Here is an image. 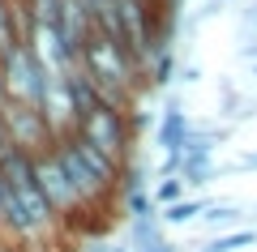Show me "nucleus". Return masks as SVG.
Segmentation results:
<instances>
[{
	"label": "nucleus",
	"instance_id": "obj_15",
	"mask_svg": "<svg viewBox=\"0 0 257 252\" xmlns=\"http://www.w3.org/2000/svg\"><path fill=\"white\" fill-rule=\"evenodd\" d=\"M22 43V5L18 0H0V52Z\"/></svg>",
	"mask_w": 257,
	"mask_h": 252
},
{
	"label": "nucleus",
	"instance_id": "obj_6",
	"mask_svg": "<svg viewBox=\"0 0 257 252\" xmlns=\"http://www.w3.org/2000/svg\"><path fill=\"white\" fill-rule=\"evenodd\" d=\"M0 77H5V99L43 107V94H47L52 73H47L43 60L30 52V43H13L9 52H0Z\"/></svg>",
	"mask_w": 257,
	"mask_h": 252
},
{
	"label": "nucleus",
	"instance_id": "obj_26",
	"mask_svg": "<svg viewBox=\"0 0 257 252\" xmlns=\"http://www.w3.org/2000/svg\"><path fill=\"white\" fill-rule=\"evenodd\" d=\"M244 167H257V150H253V154H244Z\"/></svg>",
	"mask_w": 257,
	"mask_h": 252
},
{
	"label": "nucleus",
	"instance_id": "obj_10",
	"mask_svg": "<svg viewBox=\"0 0 257 252\" xmlns=\"http://www.w3.org/2000/svg\"><path fill=\"white\" fill-rule=\"evenodd\" d=\"M176 77H180V60L172 47H163L146 60V90H167V86H176Z\"/></svg>",
	"mask_w": 257,
	"mask_h": 252
},
{
	"label": "nucleus",
	"instance_id": "obj_30",
	"mask_svg": "<svg viewBox=\"0 0 257 252\" xmlns=\"http://www.w3.org/2000/svg\"><path fill=\"white\" fill-rule=\"evenodd\" d=\"M253 73H257V64H253Z\"/></svg>",
	"mask_w": 257,
	"mask_h": 252
},
{
	"label": "nucleus",
	"instance_id": "obj_5",
	"mask_svg": "<svg viewBox=\"0 0 257 252\" xmlns=\"http://www.w3.org/2000/svg\"><path fill=\"white\" fill-rule=\"evenodd\" d=\"M30 158H35V175H39V184H43L47 205H52V214L60 218V231H64V226L86 222V218H90V205H86L82 192L73 188V180H69V171H64L60 154H56V141L47 145V150L30 154Z\"/></svg>",
	"mask_w": 257,
	"mask_h": 252
},
{
	"label": "nucleus",
	"instance_id": "obj_7",
	"mask_svg": "<svg viewBox=\"0 0 257 252\" xmlns=\"http://www.w3.org/2000/svg\"><path fill=\"white\" fill-rule=\"evenodd\" d=\"M5 124H9V145H18L26 154H39V150H47L56 141V124L35 103H13L9 99L5 103Z\"/></svg>",
	"mask_w": 257,
	"mask_h": 252
},
{
	"label": "nucleus",
	"instance_id": "obj_27",
	"mask_svg": "<svg viewBox=\"0 0 257 252\" xmlns=\"http://www.w3.org/2000/svg\"><path fill=\"white\" fill-rule=\"evenodd\" d=\"M5 103H9V99H5V77H0V107H5Z\"/></svg>",
	"mask_w": 257,
	"mask_h": 252
},
{
	"label": "nucleus",
	"instance_id": "obj_29",
	"mask_svg": "<svg viewBox=\"0 0 257 252\" xmlns=\"http://www.w3.org/2000/svg\"><path fill=\"white\" fill-rule=\"evenodd\" d=\"M219 5H240V0H219Z\"/></svg>",
	"mask_w": 257,
	"mask_h": 252
},
{
	"label": "nucleus",
	"instance_id": "obj_22",
	"mask_svg": "<svg viewBox=\"0 0 257 252\" xmlns=\"http://www.w3.org/2000/svg\"><path fill=\"white\" fill-rule=\"evenodd\" d=\"M240 56H244V60H248V64H257V39H248V43H244V47H240Z\"/></svg>",
	"mask_w": 257,
	"mask_h": 252
},
{
	"label": "nucleus",
	"instance_id": "obj_20",
	"mask_svg": "<svg viewBox=\"0 0 257 252\" xmlns=\"http://www.w3.org/2000/svg\"><path fill=\"white\" fill-rule=\"evenodd\" d=\"M176 81H184V86H193V81H202V69H193V64H184L180 69V77Z\"/></svg>",
	"mask_w": 257,
	"mask_h": 252
},
{
	"label": "nucleus",
	"instance_id": "obj_16",
	"mask_svg": "<svg viewBox=\"0 0 257 252\" xmlns=\"http://www.w3.org/2000/svg\"><path fill=\"white\" fill-rule=\"evenodd\" d=\"M189 197V184H184V175H159L155 184V205H172V201Z\"/></svg>",
	"mask_w": 257,
	"mask_h": 252
},
{
	"label": "nucleus",
	"instance_id": "obj_8",
	"mask_svg": "<svg viewBox=\"0 0 257 252\" xmlns=\"http://www.w3.org/2000/svg\"><path fill=\"white\" fill-rule=\"evenodd\" d=\"M189 133H193V124H189V116H184L180 94H167L163 116H159V128H155L159 150H163V154H184V145H189Z\"/></svg>",
	"mask_w": 257,
	"mask_h": 252
},
{
	"label": "nucleus",
	"instance_id": "obj_9",
	"mask_svg": "<svg viewBox=\"0 0 257 252\" xmlns=\"http://www.w3.org/2000/svg\"><path fill=\"white\" fill-rule=\"evenodd\" d=\"M43 111H47V120L56 124V133H64V128H73V124H77V103H73V86H69V73H60V77L47 81Z\"/></svg>",
	"mask_w": 257,
	"mask_h": 252
},
{
	"label": "nucleus",
	"instance_id": "obj_14",
	"mask_svg": "<svg viewBox=\"0 0 257 252\" xmlns=\"http://www.w3.org/2000/svg\"><path fill=\"white\" fill-rule=\"evenodd\" d=\"M253 243H257V231H253V226H236V231L214 235V239L202 243L197 252H244V248H253Z\"/></svg>",
	"mask_w": 257,
	"mask_h": 252
},
{
	"label": "nucleus",
	"instance_id": "obj_13",
	"mask_svg": "<svg viewBox=\"0 0 257 252\" xmlns=\"http://www.w3.org/2000/svg\"><path fill=\"white\" fill-rule=\"evenodd\" d=\"M202 222H206V231L223 235V231L244 226V209H240V205H227V201H219V205H210V209L202 214Z\"/></svg>",
	"mask_w": 257,
	"mask_h": 252
},
{
	"label": "nucleus",
	"instance_id": "obj_11",
	"mask_svg": "<svg viewBox=\"0 0 257 252\" xmlns=\"http://www.w3.org/2000/svg\"><path fill=\"white\" fill-rule=\"evenodd\" d=\"M184 184H189V192H197V188H206V184L219 175V167H214V154H206V150H184Z\"/></svg>",
	"mask_w": 257,
	"mask_h": 252
},
{
	"label": "nucleus",
	"instance_id": "obj_3",
	"mask_svg": "<svg viewBox=\"0 0 257 252\" xmlns=\"http://www.w3.org/2000/svg\"><path fill=\"white\" fill-rule=\"evenodd\" d=\"M56 154H60L73 188L82 192V201L90 205V214L116 209V192H120V171H124V162H116L111 154H103L99 145H90L77 128L56 133Z\"/></svg>",
	"mask_w": 257,
	"mask_h": 252
},
{
	"label": "nucleus",
	"instance_id": "obj_21",
	"mask_svg": "<svg viewBox=\"0 0 257 252\" xmlns=\"http://www.w3.org/2000/svg\"><path fill=\"white\" fill-rule=\"evenodd\" d=\"M0 252H35V248H26V243H18V239H5V235H0Z\"/></svg>",
	"mask_w": 257,
	"mask_h": 252
},
{
	"label": "nucleus",
	"instance_id": "obj_18",
	"mask_svg": "<svg viewBox=\"0 0 257 252\" xmlns=\"http://www.w3.org/2000/svg\"><path fill=\"white\" fill-rule=\"evenodd\" d=\"M146 188V167H142L138 158L133 162H124V171H120V192H116V205H120V197H128V192H142Z\"/></svg>",
	"mask_w": 257,
	"mask_h": 252
},
{
	"label": "nucleus",
	"instance_id": "obj_2",
	"mask_svg": "<svg viewBox=\"0 0 257 252\" xmlns=\"http://www.w3.org/2000/svg\"><path fill=\"white\" fill-rule=\"evenodd\" d=\"M77 69L86 73V77L99 86L103 99L120 103V107H138L142 90H146V73H142V60L133 52H128L124 43H120L116 35H107V30L94 26L90 35H86L82 52H77Z\"/></svg>",
	"mask_w": 257,
	"mask_h": 252
},
{
	"label": "nucleus",
	"instance_id": "obj_12",
	"mask_svg": "<svg viewBox=\"0 0 257 252\" xmlns=\"http://www.w3.org/2000/svg\"><path fill=\"white\" fill-rule=\"evenodd\" d=\"M206 209H210V201H202V197H180V201H172V205H163V226H184V222H193V218H202Z\"/></svg>",
	"mask_w": 257,
	"mask_h": 252
},
{
	"label": "nucleus",
	"instance_id": "obj_24",
	"mask_svg": "<svg viewBox=\"0 0 257 252\" xmlns=\"http://www.w3.org/2000/svg\"><path fill=\"white\" fill-rule=\"evenodd\" d=\"M0 150H9V124H5V107H0Z\"/></svg>",
	"mask_w": 257,
	"mask_h": 252
},
{
	"label": "nucleus",
	"instance_id": "obj_19",
	"mask_svg": "<svg viewBox=\"0 0 257 252\" xmlns=\"http://www.w3.org/2000/svg\"><path fill=\"white\" fill-rule=\"evenodd\" d=\"M240 30L244 39H257V5H240Z\"/></svg>",
	"mask_w": 257,
	"mask_h": 252
},
{
	"label": "nucleus",
	"instance_id": "obj_4",
	"mask_svg": "<svg viewBox=\"0 0 257 252\" xmlns=\"http://www.w3.org/2000/svg\"><path fill=\"white\" fill-rule=\"evenodd\" d=\"M77 133L90 145H99L103 154H111L116 162H133V145H138V120L128 116V107L111 99H94L90 107L77 116Z\"/></svg>",
	"mask_w": 257,
	"mask_h": 252
},
{
	"label": "nucleus",
	"instance_id": "obj_28",
	"mask_svg": "<svg viewBox=\"0 0 257 252\" xmlns=\"http://www.w3.org/2000/svg\"><path fill=\"white\" fill-rule=\"evenodd\" d=\"M0 205H5V175H0Z\"/></svg>",
	"mask_w": 257,
	"mask_h": 252
},
{
	"label": "nucleus",
	"instance_id": "obj_23",
	"mask_svg": "<svg viewBox=\"0 0 257 252\" xmlns=\"http://www.w3.org/2000/svg\"><path fill=\"white\" fill-rule=\"evenodd\" d=\"M146 252H180V243H172V239H167V235H163V239H159L155 248H146Z\"/></svg>",
	"mask_w": 257,
	"mask_h": 252
},
{
	"label": "nucleus",
	"instance_id": "obj_1",
	"mask_svg": "<svg viewBox=\"0 0 257 252\" xmlns=\"http://www.w3.org/2000/svg\"><path fill=\"white\" fill-rule=\"evenodd\" d=\"M0 175H5V205H0V235L5 239H18L26 248H43L56 231H60V218L52 214L43 197V184L35 175V158L18 145L0 150Z\"/></svg>",
	"mask_w": 257,
	"mask_h": 252
},
{
	"label": "nucleus",
	"instance_id": "obj_17",
	"mask_svg": "<svg viewBox=\"0 0 257 252\" xmlns=\"http://www.w3.org/2000/svg\"><path fill=\"white\" fill-rule=\"evenodd\" d=\"M116 209H124V218H150L155 214V192H128V197H120V205Z\"/></svg>",
	"mask_w": 257,
	"mask_h": 252
},
{
	"label": "nucleus",
	"instance_id": "obj_25",
	"mask_svg": "<svg viewBox=\"0 0 257 252\" xmlns=\"http://www.w3.org/2000/svg\"><path fill=\"white\" fill-rule=\"evenodd\" d=\"M82 252H111V243H103V239H94V243H86Z\"/></svg>",
	"mask_w": 257,
	"mask_h": 252
}]
</instances>
